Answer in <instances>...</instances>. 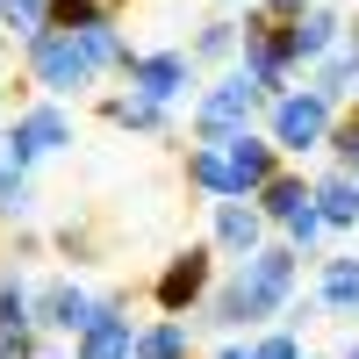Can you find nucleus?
Here are the masks:
<instances>
[{
	"instance_id": "obj_19",
	"label": "nucleus",
	"mask_w": 359,
	"mask_h": 359,
	"mask_svg": "<svg viewBox=\"0 0 359 359\" xmlns=\"http://www.w3.org/2000/svg\"><path fill=\"white\" fill-rule=\"evenodd\" d=\"M0 29H8V36L29 50V43L50 29V0H0Z\"/></svg>"
},
{
	"instance_id": "obj_8",
	"label": "nucleus",
	"mask_w": 359,
	"mask_h": 359,
	"mask_svg": "<svg viewBox=\"0 0 359 359\" xmlns=\"http://www.w3.org/2000/svg\"><path fill=\"white\" fill-rule=\"evenodd\" d=\"M123 79H130V94H137V101H151V108H172V101L187 94L194 79H201V65H194L187 50H137V65H130Z\"/></svg>"
},
{
	"instance_id": "obj_15",
	"label": "nucleus",
	"mask_w": 359,
	"mask_h": 359,
	"mask_svg": "<svg viewBox=\"0 0 359 359\" xmlns=\"http://www.w3.org/2000/svg\"><path fill=\"white\" fill-rule=\"evenodd\" d=\"M101 123L130 130V137H165V130H172V115L151 108V101H137V94H108V101H101Z\"/></svg>"
},
{
	"instance_id": "obj_10",
	"label": "nucleus",
	"mask_w": 359,
	"mask_h": 359,
	"mask_svg": "<svg viewBox=\"0 0 359 359\" xmlns=\"http://www.w3.org/2000/svg\"><path fill=\"white\" fill-rule=\"evenodd\" d=\"M86 323H94V294H86L79 280L57 273V280L36 287V331H43V338H79Z\"/></svg>"
},
{
	"instance_id": "obj_7",
	"label": "nucleus",
	"mask_w": 359,
	"mask_h": 359,
	"mask_svg": "<svg viewBox=\"0 0 359 359\" xmlns=\"http://www.w3.org/2000/svg\"><path fill=\"white\" fill-rule=\"evenodd\" d=\"M208 287H216V245H187L165 259V273L151 280V309L158 316H187L208 302Z\"/></svg>"
},
{
	"instance_id": "obj_3",
	"label": "nucleus",
	"mask_w": 359,
	"mask_h": 359,
	"mask_svg": "<svg viewBox=\"0 0 359 359\" xmlns=\"http://www.w3.org/2000/svg\"><path fill=\"white\" fill-rule=\"evenodd\" d=\"M266 108H273V101H266L259 94V86L245 79V72H223L216 86H208V94L194 101V115H187V130H194V144H223V137H252L259 123H266Z\"/></svg>"
},
{
	"instance_id": "obj_6",
	"label": "nucleus",
	"mask_w": 359,
	"mask_h": 359,
	"mask_svg": "<svg viewBox=\"0 0 359 359\" xmlns=\"http://www.w3.org/2000/svg\"><path fill=\"white\" fill-rule=\"evenodd\" d=\"M65 144H72V115L57 108V101H36V108L8 115V130H0V151H8L15 172H29L36 158H57Z\"/></svg>"
},
{
	"instance_id": "obj_22",
	"label": "nucleus",
	"mask_w": 359,
	"mask_h": 359,
	"mask_svg": "<svg viewBox=\"0 0 359 359\" xmlns=\"http://www.w3.org/2000/svg\"><path fill=\"white\" fill-rule=\"evenodd\" d=\"M29 201H36V194H29V172H0V223H29Z\"/></svg>"
},
{
	"instance_id": "obj_20",
	"label": "nucleus",
	"mask_w": 359,
	"mask_h": 359,
	"mask_svg": "<svg viewBox=\"0 0 359 359\" xmlns=\"http://www.w3.org/2000/svg\"><path fill=\"white\" fill-rule=\"evenodd\" d=\"M194 65H223V57H237V22H201L194 43H187Z\"/></svg>"
},
{
	"instance_id": "obj_30",
	"label": "nucleus",
	"mask_w": 359,
	"mask_h": 359,
	"mask_svg": "<svg viewBox=\"0 0 359 359\" xmlns=\"http://www.w3.org/2000/svg\"><path fill=\"white\" fill-rule=\"evenodd\" d=\"M338 359H359V338H352V345H345V352H338Z\"/></svg>"
},
{
	"instance_id": "obj_12",
	"label": "nucleus",
	"mask_w": 359,
	"mask_h": 359,
	"mask_svg": "<svg viewBox=\"0 0 359 359\" xmlns=\"http://www.w3.org/2000/svg\"><path fill=\"white\" fill-rule=\"evenodd\" d=\"M266 223L259 216V201H216V252L237 266V259H252V252H266Z\"/></svg>"
},
{
	"instance_id": "obj_24",
	"label": "nucleus",
	"mask_w": 359,
	"mask_h": 359,
	"mask_svg": "<svg viewBox=\"0 0 359 359\" xmlns=\"http://www.w3.org/2000/svg\"><path fill=\"white\" fill-rule=\"evenodd\" d=\"M252 359H309V352H302L294 331H259V338H252Z\"/></svg>"
},
{
	"instance_id": "obj_14",
	"label": "nucleus",
	"mask_w": 359,
	"mask_h": 359,
	"mask_svg": "<svg viewBox=\"0 0 359 359\" xmlns=\"http://www.w3.org/2000/svg\"><path fill=\"white\" fill-rule=\"evenodd\" d=\"M316 194H309V180L302 172H294V165H280L273 180H266V187H259V216L266 223H273V230H287L294 216H302V208H309Z\"/></svg>"
},
{
	"instance_id": "obj_31",
	"label": "nucleus",
	"mask_w": 359,
	"mask_h": 359,
	"mask_svg": "<svg viewBox=\"0 0 359 359\" xmlns=\"http://www.w3.org/2000/svg\"><path fill=\"white\" fill-rule=\"evenodd\" d=\"M0 172H8V151H0Z\"/></svg>"
},
{
	"instance_id": "obj_21",
	"label": "nucleus",
	"mask_w": 359,
	"mask_h": 359,
	"mask_svg": "<svg viewBox=\"0 0 359 359\" xmlns=\"http://www.w3.org/2000/svg\"><path fill=\"white\" fill-rule=\"evenodd\" d=\"M323 151H331V165H338V172H352V180H359V108H338L331 144H323Z\"/></svg>"
},
{
	"instance_id": "obj_25",
	"label": "nucleus",
	"mask_w": 359,
	"mask_h": 359,
	"mask_svg": "<svg viewBox=\"0 0 359 359\" xmlns=\"http://www.w3.org/2000/svg\"><path fill=\"white\" fill-rule=\"evenodd\" d=\"M0 359H36V331H8L0 323Z\"/></svg>"
},
{
	"instance_id": "obj_4",
	"label": "nucleus",
	"mask_w": 359,
	"mask_h": 359,
	"mask_svg": "<svg viewBox=\"0 0 359 359\" xmlns=\"http://www.w3.org/2000/svg\"><path fill=\"white\" fill-rule=\"evenodd\" d=\"M331 123H338V108L316 94V86H287V94L266 108V144H273L280 158H309L331 144Z\"/></svg>"
},
{
	"instance_id": "obj_9",
	"label": "nucleus",
	"mask_w": 359,
	"mask_h": 359,
	"mask_svg": "<svg viewBox=\"0 0 359 359\" xmlns=\"http://www.w3.org/2000/svg\"><path fill=\"white\" fill-rule=\"evenodd\" d=\"M130 352H137L130 294H94V323L72 338V359H130Z\"/></svg>"
},
{
	"instance_id": "obj_18",
	"label": "nucleus",
	"mask_w": 359,
	"mask_h": 359,
	"mask_svg": "<svg viewBox=\"0 0 359 359\" xmlns=\"http://www.w3.org/2000/svg\"><path fill=\"white\" fill-rule=\"evenodd\" d=\"M79 43H86V57H94V72H130V65H137V50L123 43V29H115V22L79 29Z\"/></svg>"
},
{
	"instance_id": "obj_16",
	"label": "nucleus",
	"mask_w": 359,
	"mask_h": 359,
	"mask_svg": "<svg viewBox=\"0 0 359 359\" xmlns=\"http://www.w3.org/2000/svg\"><path fill=\"white\" fill-rule=\"evenodd\" d=\"M130 359H194V331H187V316H158V323H144Z\"/></svg>"
},
{
	"instance_id": "obj_5",
	"label": "nucleus",
	"mask_w": 359,
	"mask_h": 359,
	"mask_svg": "<svg viewBox=\"0 0 359 359\" xmlns=\"http://www.w3.org/2000/svg\"><path fill=\"white\" fill-rule=\"evenodd\" d=\"M22 57H29V79H36L57 108H65V101H79L86 86L101 79V72H94V57H86V43H79V36H65V29H43V36L29 43Z\"/></svg>"
},
{
	"instance_id": "obj_27",
	"label": "nucleus",
	"mask_w": 359,
	"mask_h": 359,
	"mask_svg": "<svg viewBox=\"0 0 359 359\" xmlns=\"http://www.w3.org/2000/svg\"><path fill=\"white\" fill-rule=\"evenodd\" d=\"M216 359H252V345H237V338H230V345H216Z\"/></svg>"
},
{
	"instance_id": "obj_26",
	"label": "nucleus",
	"mask_w": 359,
	"mask_h": 359,
	"mask_svg": "<svg viewBox=\"0 0 359 359\" xmlns=\"http://www.w3.org/2000/svg\"><path fill=\"white\" fill-rule=\"evenodd\" d=\"M309 8H323V0H259V15H273V22H302Z\"/></svg>"
},
{
	"instance_id": "obj_13",
	"label": "nucleus",
	"mask_w": 359,
	"mask_h": 359,
	"mask_svg": "<svg viewBox=\"0 0 359 359\" xmlns=\"http://www.w3.org/2000/svg\"><path fill=\"white\" fill-rule=\"evenodd\" d=\"M309 194H316V216H323V230H359V180L352 172H323V180H309Z\"/></svg>"
},
{
	"instance_id": "obj_32",
	"label": "nucleus",
	"mask_w": 359,
	"mask_h": 359,
	"mask_svg": "<svg viewBox=\"0 0 359 359\" xmlns=\"http://www.w3.org/2000/svg\"><path fill=\"white\" fill-rule=\"evenodd\" d=\"M323 8H338V0H323Z\"/></svg>"
},
{
	"instance_id": "obj_1",
	"label": "nucleus",
	"mask_w": 359,
	"mask_h": 359,
	"mask_svg": "<svg viewBox=\"0 0 359 359\" xmlns=\"http://www.w3.org/2000/svg\"><path fill=\"white\" fill-rule=\"evenodd\" d=\"M294 287H302V252L266 245V252H252V259H237V266H230V280L208 287L201 316L216 323V331H259V323L287 316Z\"/></svg>"
},
{
	"instance_id": "obj_17",
	"label": "nucleus",
	"mask_w": 359,
	"mask_h": 359,
	"mask_svg": "<svg viewBox=\"0 0 359 359\" xmlns=\"http://www.w3.org/2000/svg\"><path fill=\"white\" fill-rule=\"evenodd\" d=\"M316 94L331 101V108H345V101L359 94V50H352V43H338V50L316 65Z\"/></svg>"
},
{
	"instance_id": "obj_28",
	"label": "nucleus",
	"mask_w": 359,
	"mask_h": 359,
	"mask_svg": "<svg viewBox=\"0 0 359 359\" xmlns=\"http://www.w3.org/2000/svg\"><path fill=\"white\" fill-rule=\"evenodd\" d=\"M36 359H65V352H57V338H43V331H36Z\"/></svg>"
},
{
	"instance_id": "obj_23",
	"label": "nucleus",
	"mask_w": 359,
	"mask_h": 359,
	"mask_svg": "<svg viewBox=\"0 0 359 359\" xmlns=\"http://www.w3.org/2000/svg\"><path fill=\"white\" fill-rule=\"evenodd\" d=\"M280 237H287V252H302V259H309V252H316V245H323V237H331V230H323L316 201H309V208H302V216H294V223H287Z\"/></svg>"
},
{
	"instance_id": "obj_29",
	"label": "nucleus",
	"mask_w": 359,
	"mask_h": 359,
	"mask_svg": "<svg viewBox=\"0 0 359 359\" xmlns=\"http://www.w3.org/2000/svg\"><path fill=\"white\" fill-rule=\"evenodd\" d=\"M345 43H352V50H359V8H352V22H345Z\"/></svg>"
},
{
	"instance_id": "obj_11",
	"label": "nucleus",
	"mask_w": 359,
	"mask_h": 359,
	"mask_svg": "<svg viewBox=\"0 0 359 359\" xmlns=\"http://www.w3.org/2000/svg\"><path fill=\"white\" fill-rule=\"evenodd\" d=\"M280 43H287V65H323L338 43H345V15L338 8H309L302 22H280Z\"/></svg>"
},
{
	"instance_id": "obj_2",
	"label": "nucleus",
	"mask_w": 359,
	"mask_h": 359,
	"mask_svg": "<svg viewBox=\"0 0 359 359\" xmlns=\"http://www.w3.org/2000/svg\"><path fill=\"white\" fill-rule=\"evenodd\" d=\"M273 172H280V151L259 130L252 137H223V144H194L187 151V187L216 194V201H259V187Z\"/></svg>"
}]
</instances>
